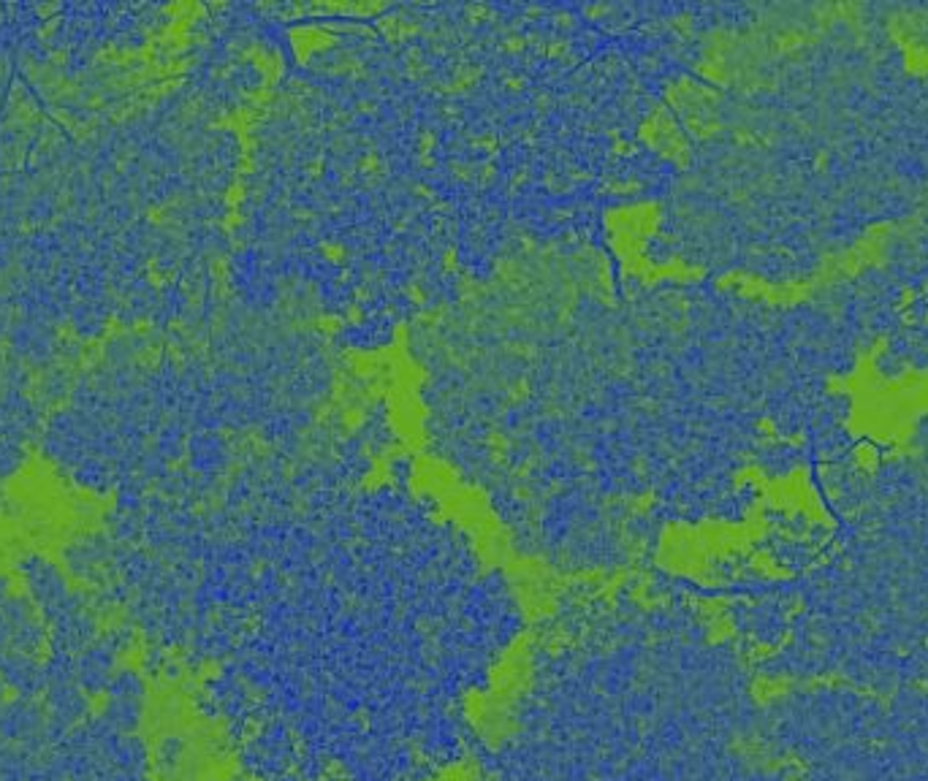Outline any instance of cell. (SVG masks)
Instances as JSON below:
<instances>
[{
  "label": "cell",
  "instance_id": "cell-6",
  "mask_svg": "<svg viewBox=\"0 0 928 781\" xmlns=\"http://www.w3.org/2000/svg\"><path fill=\"white\" fill-rule=\"evenodd\" d=\"M114 673H118V654L109 649L101 638L93 640V644L76 657V684L85 690V695H107Z\"/></svg>",
  "mask_w": 928,
  "mask_h": 781
},
{
  "label": "cell",
  "instance_id": "cell-11",
  "mask_svg": "<svg viewBox=\"0 0 928 781\" xmlns=\"http://www.w3.org/2000/svg\"><path fill=\"white\" fill-rule=\"evenodd\" d=\"M74 480L82 489L93 491V495H107L118 484V469L112 462L101 456H87L85 462L74 467Z\"/></svg>",
  "mask_w": 928,
  "mask_h": 781
},
{
  "label": "cell",
  "instance_id": "cell-9",
  "mask_svg": "<svg viewBox=\"0 0 928 781\" xmlns=\"http://www.w3.org/2000/svg\"><path fill=\"white\" fill-rule=\"evenodd\" d=\"M114 304H118V298H80V302H74V307H71L69 320L71 326H74L76 334L82 337V340H96V337H103V331H107L109 318L114 315Z\"/></svg>",
  "mask_w": 928,
  "mask_h": 781
},
{
  "label": "cell",
  "instance_id": "cell-15",
  "mask_svg": "<svg viewBox=\"0 0 928 781\" xmlns=\"http://www.w3.org/2000/svg\"><path fill=\"white\" fill-rule=\"evenodd\" d=\"M11 597V578L9 575H0V606Z\"/></svg>",
  "mask_w": 928,
  "mask_h": 781
},
{
  "label": "cell",
  "instance_id": "cell-2",
  "mask_svg": "<svg viewBox=\"0 0 928 781\" xmlns=\"http://www.w3.org/2000/svg\"><path fill=\"white\" fill-rule=\"evenodd\" d=\"M782 313L616 253L529 251L416 320L429 448L560 568L638 557L709 511L784 396Z\"/></svg>",
  "mask_w": 928,
  "mask_h": 781
},
{
  "label": "cell",
  "instance_id": "cell-14",
  "mask_svg": "<svg viewBox=\"0 0 928 781\" xmlns=\"http://www.w3.org/2000/svg\"><path fill=\"white\" fill-rule=\"evenodd\" d=\"M44 389V399H49V402H58L60 396H65L69 393V380H65V373H49L47 378H44L41 383Z\"/></svg>",
  "mask_w": 928,
  "mask_h": 781
},
{
  "label": "cell",
  "instance_id": "cell-5",
  "mask_svg": "<svg viewBox=\"0 0 928 781\" xmlns=\"http://www.w3.org/2000/svg\"><path fill=\"white\" fill-rule=\"evenodd\" d=\"M58 331L52 324L36 318H22L9 326V345L16 358L33 367H44L58 353Z\"/></svg>",
  "mask_w": 928,
  "mask_h": 781
},
{
  "label": "cell",
  "instance_id": "cell-10",
  "mask_svg": "<svg viewBox=\"0 0 928 781\" xmlns=\"http://www.w3.org/2000/svg\"><path fill=\"white\" fill-rule=\"evenodd\" d=\"M145 717V700H129V697H107L101 719L120 735H134Z\"/></svg>",
  "mask_w": 928,
  "mask_h": 781
},
{
  "label": "cell",
  "instance_id": "cell-4",
  "mask_svg": "<svg viewBox=\"0 0 928 781\" xmlns=\"http://www.w3.org/2000/svg\"><path fill=\"white\" fill-rule=\"evenodd\" d=\"M16 570H20L22 581H25L27 586V597L36 602L41 613L52 611L54 606H60V602L71 595L69 581H65V575L60 573L58 564L49 562L47 557H41V553H30V557H25L20 564H16Z\"/></svg>",
  "mask_w": 928,
  "mask_h": 781
},
{
  "label": "cell",
  "instance_id": "cell-3",
  "mask_svg": "<svg viewBox=\"0 0 928 781\" xmlns=\"http://www.w3.org/2000/svg\"><path fill=\"white\" fill-rule=\"evenodd\" d=\"M41 649H49V627L41 611L27 595H11L0 606V651L36 657Z\"/></svg>",
  "mask_w": 928,
  "mask_h": 781
},
{
  "label": "cell",
  "instance_id": "cell-16",
  "mask_svg": "<svg viewBox=\"0 0 928 781\" xmlns=\"http://www.w3.org/2000/svg\"><path fill=\"white\" fill-rule=\"evenodd\" d=\"M5 703V684H3V679H0V706H3Z\"/></svg>",
  "mask_w": 928,
  "mask_h": 781
},
{
  "label": "cell",
  "instance_id": "cell-7",
  "mask_svg": "<svg viewBox=\"0 0 928 781\" xmlns=\"http://www.w3.org/2000/svg\"><path fill=\"white\" fill-rule=\"evenodd\" d=\"M47 730V703L16 697L0 706V733L11 744H25Z\"/></svg>",
  "mask_w": 928,
  "mask_h": 781
},
{
  "label": "cell",
  "instance_id": "cell-12",
  "mask_svg": "<svg viewBox=\"0 0 928 781\" xmlns=\"http://www.w3.org/2000/svg\"><path fill=\"white\" fill-rule=\"evenodd\" d=\"M145 679L131 668H118L112 686H109V697H129V700H145Z\"/></svg>",
  "mask_w": 928,
  "mask_h": 781
},
{
  "label": "cell",
  "instance_id": "cell-8",
  "mask_svg": "<svg viewBox=\"0 0 928 781\" xmlns=\"http://www.w3.org/2000/svg\"><path fill=\"white\" fill-rule=\"evenodd\" d=\"M0 679L5 690H14L16 697H25V700H36L47 692L44 662H38L30 654L0 651Z\"/></svg>",
  "mask_w": 928,
  "mask_h": 781
},
{
  "label": "cell",
  "instance_id": "cell-13",
  "mask_svg": "<svg viewBox=\"0 0 928 781\" xmlns=\"http://www.w3.org/2000/svg\"><path fill=\"white\" fill-rule=\"evenodd\" d=\"M22 464H25V448H22L20 442L0 437V478L5 480L11 478V475H16L22 469Z\"/></svg>",
  "mask_w": 928,
  "mask_h": 781
},
{
  "label": "cell",
  "instance_id": "cell-1",
  "mask_svg": "<svg viewBox=\"0 0 928 781\" xmlns=\"http://www.w3.org/2000/svg\"><path fill=\"white\" fill-rule=\"evenodd\" d=\"M269 5L229 293L378 347L513 258L606 253V218L662 198L646 123L695 74L720 5Z\"/></svg>",
  "mask_w": 928,
  "mask_h": 781
}]
</instances>
